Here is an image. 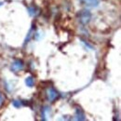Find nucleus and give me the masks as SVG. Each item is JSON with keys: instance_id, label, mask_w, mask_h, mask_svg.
Masks as SVG:
<instances>
[{"instance_id": "nucleus-3", "label": "nucleus", "mask_w": 121, "mask_h": 121, "mask_svg": "<svg viewBox=\"0 0 121 121\" xmlns=\"http://www.w3.org/2000/svg\"><path fill=\"white\" fill-rule=\"evenodd\" d=\"M24 67V64L22 62V60H15L12 63H11V66H10V69L12 72L14 73H18L20 71H22Z\"/></svg>"}, {"instance_id": "nucleus-10", "label": "nucleus", "mask_w": 121, "mask_h": 121, "mask_svg": "<svg viewBox=\"0 0 121 121\" xmlns=\"http://www.w3.org/2000/svg\"><path fill=\"white\" fill-rule=\"evenodd\" d=\"M1 101H2V98H1V96H0V104H1Z\"/></svg>"}, {"instance_id": "nucleus-2", "label": "nucleus", "mask_w": 121, "mask_h": 121, "mask_svg": "<svg viewBox=\"0 0 121 121\" xmlns=\"http://www.w3.org/2000/svg\"><path fill=\"white\" fill-rule=\"evenodd\" d=\"M46 96L48 102L53 103L54 101H56L59 97V92L56 91L54 88H48L46 91Z\"/></svg>"}, {"instance_id": "nucleus-5", "label": "nucleus", "mask_w": 121, "mask_h": 121, "mask_svg": "<svg viewBox=\"0 0 121 121\" xmlns=\"http://www.w3.org/2000/svg\"><path fill=\"white\" fill-rule=\"evenodd\" d=\"M75 119L76 120H85L86 117H85V115L83 113V111L80 109V108H76V113H75Z\"/></svg>"}, {"instance_id": "nucleus-1", "label": "nucleus", "mask_w": 121, "mask_h": 121, "mask_svg": "<svg viewBox=\"0 0 121 121\" xmlns=\"http://www.w3.org/2000/svg\"><path fill=\"white\" fill-rule=\"evenodd\" d=\"M78 19H79V22H80L82 24H84V25L88 24V23L91 22V12H90L89 10H87V9L81 10V11L78 13Z\"/></svg>"}, {"instance_id": "nucleus-4", "label": "nucleus", "mask_w": 121, "mask_h": 121, "mask_svg": "<svg viewBox=\"0 0 121 121\" xmlns=\"http://www.w3.org/2000/svg\"><path fill=\"white\" fill-rule=\"evenodd\" d=\"M79 1L88 8H97L100 4V0H79Z\"/></svg>"}, {"instance_id": "nucleus-6", "label": "nucleus", "mask_w": 121, "mask_h": 121, "mask_svg": "<svg viewBox=\"0 0 121 121\" xmlns=\"http://www.w3.org/2000/svg\"><path fill=\"white\" fill-rule=\"evenodd\" d=\"M25 84L27 87L29 88H33L34 85H35V80H34V77L33 76H28L25 78Z\"/></svg>"}, {"instance_id": "nucleus-8", "label": "nucleus", "mask_w": 121, "mask_h": 121, "mask_svg": "<svg viewBox=\"0 0 121 121\" xmlns=\"http://www.w3.org/2000/svg\"><path fill=\"white\" fill-rule=\"evenodd\" d=\"M12 104H13V106L16 107V108H20V107H22V101L14 100V101L12 102Z\"/></svg>"}, {"instance_id": "nucleus-7", "label": "nucleus", "mask_w": 121, "mask_h": 121, "mask_svg": "<svg viewBox=\"0 0 121 121\" xmlns=\"http://www.w3.org/2000/svg\"><path fill=\"white\" fill-rule=\"evenodd\" d=\"M28 11H29V14L31 16H35L37 14V11H38V9H37V8L36 7H28Z\"/></svg>"}, {"instance_id": "nucleus-9", "label": "nucleus", "mask_w": 121, "mask_h": 121, "mask_svg": "<svg viewBox=\"0 0 121 121\" xmlns=\"http://www.w3.org/2000/svg\"><path fill=\"white\" fill-rule=\"evenodd\" d=\"M81 43H82L83 45L85 46V47H86L87 48H89L90 50H91V49H93V47H92V46H91V45H90L89 43H87L86 41H84V40H81Z\"/></svg>"}]
</instances>
